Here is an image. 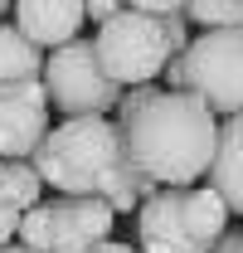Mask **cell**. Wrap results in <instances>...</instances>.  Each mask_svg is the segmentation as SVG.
Returning a JSON list of instances; mask_svg holds the SVG:
<instances>
[{
	"label": "cell",
	"mask_w": 243,
	"mask_h": 253,
	"mask_svg": "<svg viewBox=\"0 0 243 253\" xmlns=\"http://www.w3.org/2000/svg\"><path fill=\"white\" fill-rule=\"evenodd\" d=\"M126 161L156 185H195L209 175L219 146V112L185 88H156L141 107L117 112Z\"/></svg>",
	"instance_id": "1"
},
{
	"label": "cell",
	"mask_w": 243,
	"mask_h": 253,
	"mask_svg": "<svg viewBox=\"0 0 243 253\" xmlns=\"http://www.w3.org/2000/svg\"><path fill=\"white\" fill-rule=\"evenodd\" d=\"M34 170L54 195H102L107 180L126 166L122 126L107 117H63L34 151Z\"/></svg>",
	"instance_id": "2"
},
{
	"label": "cell",
	"mask_w": 243,
	"mask_h": 253,
	"mask_svg": "<svg viewBox=\"0 0 243 253\" xmlns=\"http://www.w3.org/2000/svg\"><path fill=\"white\" fill-rule=\"evenodd\" d=\"M229 229V205L214 185H161L136 210L141 253H214Z\"/></svg>",
	"instance_id": "3"
},
{
	"label": "cell",
	"mask_w": 243,
	"mask_h": 253,
	"mask_svg": "<svg viewBox=\"0 0 243 253\" xmlns=\"http://www.w3.org/2000/svg\"><path fill=\"white\" fill-rule=\"evenodd\" d=\"M185 44H190L185 15H146V10H131V5H122L92 34V49H97L102 68L122 88L156 83L165 73L170 54H185Z\"/></svg>",
	"instance_id": "4"
},
{
	"label": "cell",
	"mask_w": 243,
	"mask_h": 253,
	"mask_svg": "<svg viewBox=\"0 0 243 253\" xmlns=\"http://www.w3.org/2000/svg\"><path fill=\"white\" fill-rule=\"evenodd\" d=\"M170 88H185L209 102L219 117L243 112V30H204L165 63Z\"/></svg>",
	"instance_id": "5"
},
{
	"label": "cell",
	"mask_w": 243,
	"mask_h": 253,
	"mask_svg": "<svg viewBox=\"0 0 243 253\" xmlns=\"http://www.w3.org/2000/svg\"><path fill=\"white\" fill-rule=\"evenodd\" d=\"M44 93L63 117H107V107L122 102V83L102 68L92 39H68L49 49L44 59Z\"/></svg>",
	"instance_id": "6"
},
{
	"label": "cell",
	"mask_w": 243,
	"mask_h": 253,
	"mask_svg": "<svg viewBox=\"0 0 243 253\" xmlns=\"http://www.w3.org/2000/svg\"><path fill=\"white\" fill-rule=\"evenodd\" d=\"M49 93L44 78L30 83H0V156L5 161H30L39 141L49 136Z\"/></svg>",
	"instance_id": "7"
},
{
	"label": "cell",
	"mask_w": 243,
	"mask_h": 253,
	"mask_svg": "<svg viewBox=\"0 0 243 253\" xmlns=\"http://www.w3.org/2000/svg\"><path fill=\"white\" fill-rule=\"evenodd\" d=\"M54 249L49 253H92L97 244L112 239L117 210L102 195H54Z\"/></svg>",
	"instance_id": "8"
},
{
	"label": "cell",
	"mask_w": 243,
	"mask_h": 253,
	"mask_svg": "<svg viewBox=\"0 0 243 253\" xmlns=\"http://www.w3.org/2000/svg\"><path fill=\"white\" fill-rule=\"evenodd\" d=\"M15 25L39 49H59L88 25V0H15Z\"/></svg>",
	"instance_id": "9"
},
{
	"label": "cell",
	"mask_w": 243,
	"mask_h": 253,
	"mask_svg": "<svg viewBox=\"0 0 243 253\" xmlns=\"http://www.w3.org/2000/svg\"><path fill=\"white\" fill-rule=\"evenodd\" d=\"M209 185L224 195L229 214H243V112L219 122V146L209 161Z\"/></svg>",
	"instance_id": "10"
},
{
	"label": "cell",
	"mask_w": 243,
	"mask_h": 253,
	"mask_svg": "<svg viewBox=\"0 0 243 253\" xmlns=\"http://www.w3.org/2000/svg\"><path fill=\"white\" fill-rule=\"evenodd\" d=\"M44 49L20 25H0V83H30L44 78Z\"/></svg>",
	"instance_id": "11"
},
{
	"label": "cell",
	"mask_w": 243,
	"mask_h": 253,
	"mask_svg": "<svg viewBox=\"0 0 243 253\" xmlns=\"http://www.w3.org/2000/svg\"><path fill=\"white\" fill-rule=\"evenodd\" d=\"M0 190L20 205V210H34L44 200V175L34 170V161H5L0 156Z\"/></svg>",
	"instance_id": "12"
},
{
	"label": "cell",
	"mask_w": 243,
	"mask_h": 253,
	"mask_svg": "<svg viewBox=\"0 0 243 253\" xmlns=\"http://www.w3.org/2000/svg\"><path fill=\"white\" fill-rule=\"evenodd\" d=\"M185 20L200 30H243V0H190Z\"/></svg>",
	"instance_id": "13"
},
{
	"label": "cell",
	"mask_w": 243,
	"mask_h": 253,
	"mask_svg": "<svg viewBox=\"0 0 243 253\" xmlns=\"http://www.w3.org/2000/svg\"><path fill=\"white\" fill-rule=\"evenodd\" d=\"M20 244L34 249V253L54 249V210H49V200H39L34 210H25V219H20Z\"/></svg>",
	"instance_id": "14"
},
{
	"label": "cell",
	"mask_w": 243,
	"mask_h": 253,
	"mask_svg": "<svg viewBox=\"0 0 243 253\" xmlns=\"http://www.w3.org/2000/svg\"><path fill=\"white\" fill-rule=\"evenodd\" d=\"M20 219H25V210H20V205H15V200L0 190V249L20 239Z\"/></svg>",
	"instance_id": "15"
},
{
	"label": "cell",
	"mask_w": 243,
	"mask_h": 253,
	"mask_svg": "<svg viewBox=\"0 0 243 253\" xmlns=\"http://www.w3.org/2000/svg\"><path fill=\"white\" fill-rule=\"evenodd\" d=\"M122 5L146 10V15H185V5H190V0H122Z\"/></svg>",
	"instance_id": "16"
},
{
	"label": "cell",
	"mask_w": 243,
	"mask_h": 253,
	"mask_svg": "<svg viewBox=\"0 0 243 253\" xmlns=\"http://www.w3.org/2000/svg\"><path fill=\"white\" fill-rule=\"evenodd\" d=\"M122 10V0H88V20L92 25H102V20H112Z\"/></svg>",
	"instance_id": "17"
},
{
	"label": "cell",
	"mask_w": 243,
	"mask_h": 253,
	"mask_svg": "<svg viewBox=\"0 0 243 253\" xmlns=\"http://www.w3.org/2000/svg\"><path fill=\"white\" fill-rule=\"evenodd\" d=\"M214 253H243V229H224L219 244H214Z\"/></svg>",
	"instance_id": "18"
},
{
	"label": "cell",
	"mask_w": 243,
	"mask_h": 253,
	"mask_svg": "<svg viewBox=\"0 0 243 253\" xmlns=\"http://www.w3.org/2000/svg\"><path fill=\"white\" fill-rule=\"evenodd\" d=\"M92 253H141L136 244H117V239H107V244H97Z\"/></svg>",
	"instance_id": "19"
},
{
	"label": "cell",
	"mask_w": 243,
	"mask_h": 253,
	"mask_svg": "<svg viewBox=\"0 0 243 253\" xmlns=\"http://www.w3.org/2000/svg\"><path fill=\"white\" fill-rule=\"evenodd\" d=\"M0 253H34V249H25V244H5Z\"/></svg>",
	"instance_id": "20"
},
{
	"label": "cell",
	"mask_w": 243,
	"mask_h": 253,
	"mask_svg": "<svg viewBox=\"0 0 243 253\" xmlns=\"http://www.w3.org/2000/svg\"><path fill=\"white\" fill-rule=\"evenodd\" d=\"M5 10H10V0H0V20H5Z\"/></svg>",
	"instance_id": "21"
}]
</instances>
